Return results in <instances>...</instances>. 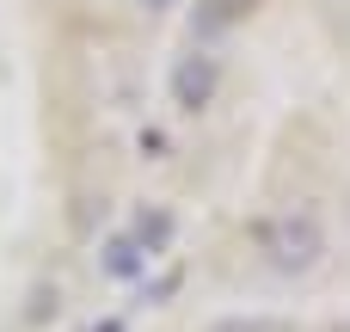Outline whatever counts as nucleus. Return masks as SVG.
<instances>
[{
  "mask_svg": "<svg viewBox=\"0 0 350 332\" xmlns=\"http://www.w3.org/2000/svg\"><path fill=\"white\" fill-rule=\"evenodd\" d=\"M252 246H258V259H265L277 277H308V271L326 259V228H320V216H308V209H277V216H265V222L252 228Z\"/></svg>",
  "mask_w": 350,
  "mask_h": 332,
  "instance_id": "obj_1",
  "label": "nucleus"
},
{
  "mask_svg": "<svg viewBox=\"0 0 350 332\" xmlns=\"http://www.w3.org/2000/svg\"><path fill=\"white\" fill-rule=\"evenodd\" d=\"M172 234H178V222H172V209H160V203H148V209H135L129 216V240L154 259V253H166L172 246Z\"/></svg>",
  "mask_w": 350,
  "mask_h": 332,
  "instance_id": "obj_3",
  "label": "nucleus"
},
{
  "mask_svg": "<svg viewBox=\"0 0 350 332\" xmlns=\"http://www.w3.org/2000/svg\"><path fill=\"white\" fill-rule=\"evenodd\" d=\"M252 6H265V0H209V18H215V25H228V18H246Z\"/></svg>",
  "mask_w": 350,
  "mask_h": 332,
  "instance_id": "obj_5",
  "label": "nucleus"
},
{
  "mask_svg": "<svg viewBox=\"0 0 350 332\" xmlns=\"http://www.w3.org/2000/svg\"><path fill=\"white\" fill-rule=\"evenodd\" d=\"M98 265H105V277L129 283V277H142V271H148V253H142L129 234H111V240L98 246Z\"/></svg>",
  "mask_w": 350,
  "mask_h": 332,
  "instance_id": "obj_4",
  "label": "nucleus"
},
{
  "mask_svg": "<svg viewBox=\"0 0 350 332\" xmlns=\"http://www.w3.org/2000/svg\"><path fill=\"white\" fill-rule=\"evenodd\" d=\"M129 6H148V12H160V6H178V0H129Z\"/></svg>",
  "mask_w": 350,
  "mask_h": 332,
  "instance_id": "obj_7",
  "label": "nucleus"
},
{
  "mask_svg": "<svg viewBox=\"0 0 350 332\" xmlns=\"http://www.w3.org/2000/svg\"><path fill=\"white\" fill-rule=\"evenodd\" d=\"M166 92H172V105H178L185 117L209 111V105H215V92H221V62H215L209 49L178 55V62H172V74H166Z\"/></svg>",
  "mask_w": 350,
  "mask_h": 332,
  "instance_id": "obj_2",
  "label": "nucleus"
},
{
  "mask_svg": "<svg viewBox=\"0 0 350 332\" xmlns=\"http://www.w3.org/2000/svg\"><path fill=\"white\" fill-rule=\"evenodd\" d=\"M80 332H123V320H117V314H105V320H92V327H80Z\"/></svg>",
  "mask_w": 350,
  "mask_h": 332,
  "instance_id": "obj_6",
  "label": "nucleus"
}]
</instances>
